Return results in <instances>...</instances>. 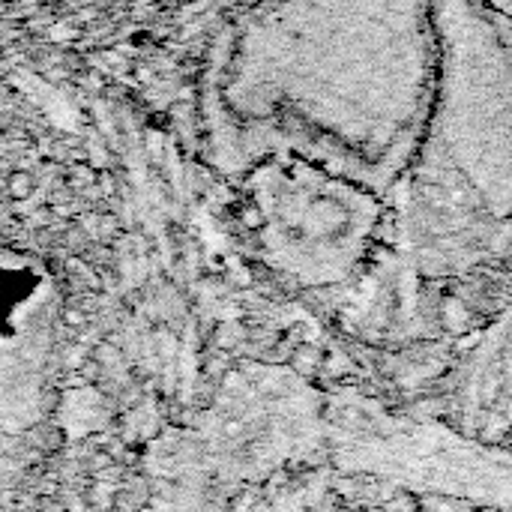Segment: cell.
I'll return each mask as SVG.
<instances>
[{"instance_id":"obj_2","label":"cell","mask_w":512,"mask_h":512,"mask_svg":"<svg viewBox=\"0 0 512 512\" xmlns=\"http://www.w3.org/2000/svg\"><path fill=\"white\" fill-rule=\"evenodd\" d=\"M291 363H294V369H297L300 375H318L321 366H324V354H321V348H315V345H300V348L294 351Z\"/></svg>"},{"instance_id":"obj_1","label":"cell","mask_w":512,"mask_h":512,"mask_svg":"<svg viewBox=\"0 0 512 512\" xmlns=\"http://www.w3.org/2000/svg\"><path fill=\"white\" fill-rule=\"evenodd\" d=\"M60 300L33 258L0 246V453L36 423L57 351Z\"/></svg>"},{"instance_id":"obj_5","label":"cell","mask_w":512,"mask_h":512,"mask_svg":"<svg viewBox=\"0 0 512 512\" xmlns=\"http://www.w3.org/2000/svg\"><path fill=\"white\" fill-rule=\"evenodd\" d=\"M264 222H267V219H264V213H261L258 207H249V210H246V225H249V228H261Z\"/></svg>"},{"instance_id":"obj_4","label":"cell","mask_w":512,"mask_h":512,"mask_svg":"<svg viewBox=\"0 0 512 512\" xmlns=\"http://www.w3.org/2000/svg\"><path fill=\"white\" fill-rule=\"evenodd\" d=\"M387 512H420V498L414 492H396L387 504H384Z\"/></svg>"},{"instance_id":"obj_3","label":"cell","mask_w":512,"mask_h":512,"mask_svg":"<svg viewBox=\"0 0 512 512\" xmlns=\"http://www.w3.org/2000/svg\"><path fill=\"white\" fill-rule=\"evenodd\" d=\"M441 321L450 327V330H468V306L456 297H450L441 309Z\"/></svg>"}]
</instances>
